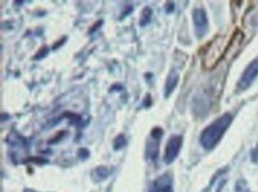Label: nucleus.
I'll list each match as a JSON object with an SVG mask.
<instances>
[{
	"label": "nucleus",
	"instance_id": "nucleus-1",
	"mask_svg": "<svg viewBox=\"0 0 258 192\" xmlns=\"http://www.w3.org/2000/svg\"><path fill=\"white\" fill-rule=\"evenodd\" d=\"M232 122V115L229 113L224 114L220 117L213 121L208 127H206L200 135L201 145L206 149H212L220 141L224 133L227 130Z\"/></svg>",
	"mask_w": 258,
	"mask_h": 192
},
{
	"label": "nucleus",
	"instance_id": "nucleus-2",
	"mask_svg": "<svg viewBox=\"0 0 258 192\" xmlns=\"http://www.w3.org/2000/svg\"><path fill=\"white\" fill-rule=\"evenodd\" d=\"M229 41H227L224 36L215 37L212 42L207 45L205 50V53L202 57V65L205 69L211 70L216 64L222 59V57L226 55L229 48Z\"/></svg>",
	"mask_w": 258,
	"mask_h": 192
},
{
	"label": "nucleus",
	"instance_id": "nucleus-3",
	"mask_svg": "<svg viewBox=\"0 0 258 192\" xmlns=\"http://www.w3.org/2000/svg\"><path fill=\"white\" fill-rule=\"evenodd\" d=\"M182 142H183V139H182L181 135H172L171 138L168 140L164 153L165 164H171L177 158L180 149L182 147Z\"/></svg>",
	"mask_w": 258,
	"mask_h": 192
},
{
	"label": "nucleus",
	"instance_id": "nucleus-4",
	"mask_svg": "<svg viewBox=\"0 0 258 192\" xmlns=\"http://www.w3.org/2000/svg\"><path fill=\"white\" fill-rule=\"evenodd\" d=\"M257 76H258V59H255L244 70L243 75H242V77H240L239 82H238V89H240V90L247 89L252 84V82L256 79Z\"/></svg>",
	"mask_w": 258,
	"mask_h": 192
},
{
	"label": "nucleus",
	"instance_id": "nucleus-5",
	"mask_svg": "<svg viewBox=\"0 0 258 192\" xmlns=\"http://www.w3.org/2000/svg\"><path fill=\"white\" fill-rule=\"evenodd\" d=\"M193 21L194 26L196 30V36L201 38L206 35L208 28V19L206 12L202 8H196L193 12Z\"/></svg>",
	"mask_w": 258,
	"mask_h": 192
},
{
	"label": "nucleus",
	"instance_id": "nucleus-6",
	"mask_svg": "<svg viewBox=\"0 0 258 192\" xmlns=\"http://www.w3.org/2000/svg\"><path fill=\"white\" fill-rule=\"evenodd\" d=\"M172 179L171 177L165 173L159 177L153 184V192H172Z\"/></svg>",
	"mask_w": 258,
	"mask_h": 192
},
{
	"label": "nucleus",
	"instance_id": "nucleus-7",
	"mask_svg": "<svg viewBox=\"0 0 258 192\" xmlns=\"http://www.w3.org/2000/svg\"><path fill=\"white\" fill-rule=\"evenodd\" d=\"M180 79V75L176 72L175 70H171L170 74L168 75V78H167V82H165L164 85V96L165 97H169L171 95V92L175 90L176 85L179 83Z\"/></svg>",
	"mask_w": 258,
	"mask_h": 192
},
{
	"label": "nucleus",
	"instance_id": "nucleus-8",
	"mask_svg": "<svg viewBox=\"0 0 258 192\" xmlns=\"http://www.w3.org/2000/svg\"><path fill=\"white\" fill-rule=\"evenodd\" d=\"M158 142L159 140H155V139H151L149 143H148V147H146V154H148V158L155 161L157 159L158 156V151H159V146H158Z\"/></svg>",
	"mask_w": 258,
	"mask_h": 192
},
{
	"label": "nucleus",
	"instance_id": "nucleus-9",
	"mask_svg": "<svg viewBox=\"0 0 258 192\" xmlns=\"http://www.w3.org/2000/svg\"><path fill=\"white\" fill-rule=\"evenodd\" d=\"M109 174H111V170L108 167H106V166H99V167H96L93 171V177L95 178L96 181H100V180L106 179Z\"/></svg>",
	"mask_w": 258,
	"mask_h": 192
},
{
	"label": "nucleus",
	"instance_id": "nucleus-10",
	"mask_svg": "<svg viewBox=\"0 0 258 192\" xmlns=\"http://www.w3.org/2000/svg\"><path fill=\"white\" fill-rule=\"evenodd\" d=\"M151 17H152V10L149 6L144 7L142 13H140V18H139V25L140 26L148 25L151 20Z\"/></svg>",
	"mask_w": 258,
	"mask_h": 192
},
{
	"label": "nucleus",
	"instance_id": "nucleus-11",
	"mask_svg": "<svg viewBox=\"0 0 258 192\" xmlns=\"http://www.w3.org/2000/svg\"><path fill=\"white\" fill-rule=\"evenodd\" d=\"M126 143H127V140H126L125 135L124 134L118 135V136L114 139V141H113V148H114L115 151H119V149H122L124 146H126Z\"/></svg>",
	"mask_w": 258,
	"mask_h": 192
},
{
	"label": "nucleus",
	"instance_id": "nucleus-12",
	"mask_svg": "<svg viewBox=\"0 0 258 192\" xmlns=\"http://www.w3.org/2000/svg\"><path fill=\"white\" fill-rule=\"evenodd\" d=\"M163 135V129L159 127H155L150 133V138L151 139H155V140H159Z\"/></svg>",
	"mask_w": 258,
	"mask_h": 192
},
{
	"label": "nucleus",
	"instance_id": "nucleus-13",
	"mask_svg": "<svg viewBox=\"0 0 258 192\" xmlns=\"http://www.w3.org/2000/svg\"><path fill=\"white\" fill-rule=\"evenodd\" d=\"M236 192H251L247 187V185L243 180H239L236 184Z\"/></svg>",
	"mask_w": 258,
	"mask_h": 192
},
{
	"label": "nucleus",
	"instance_id": "nucleus-14",
	"mask_svg": "<svg viewBox=\"0 0 258 192\" xmlns=\"http://www.w3.org/2000/svg\"><path fill=\"white\" fill-rule=\"evenodd\" d=\"M47 53H48V48H47V46H43V48L39 49V52L35 56V58H36V59H41V58H43V57L47 56Z\"/></svg>",
	"mask_w": 258,
	"mask_h": 192
},
{
	"label": "nucleus",
	"instance_id": "nucleus-15",
	"mask_svg": "<svg viewBox=\"0 0 258 192\" xmlns=\"http://www.w3.org/2000/svg\"><path fill=\"white\" fill-rule=\"evenodd\" d=\"M79 156L81 159H87L89 156V151L86 148H81L79 151Z\"/></svg>",
	"mask_w": 258,
	"mask_h": 192
},
{
	"label": "nucleus",
	"instance_id": "nucleus-16",
	"mask_svg": "<svg viewBox=\"0 0 258 192\" xmlns=\"http://www.w3.org/2000/svg\"><path fill=\"white\" fill-rule=\"evenodd\" d=\"M251 159H252V161L258 163V146H256V148L252 149V152H251Z\"/></svg>",
	"mask_w": 258,
	"mask_h": 192
},
{
	"label": "nucleus",
	"instance_id": "nucleus-17",
	"mask_svg": "<svg viewBox=\"0 0 258 192\" xmlns=\"http://www.w3.org/2000/svg\"><path fill=\"white\" fill-rule=\"evenodd\" d=\"M101 25H102V20H99V21H96V24H95V25H94L93 28H91V30H89V33H93L94 31H95V30H96V28H99V26H101Z\"/></svg>",
	"mask_w": 258,
	"mask_h": 192
},
{
	"label": "nucleus",
	"instance_id": "nucleus-18",
	"mask_svg": "<svg viewBox=\"0 0 258 192\" xmlns=\"http://www.w3.org/2000/svg\"><path fill=\"white\" fill-rule=\"evenodd\" d=\"M251 24L255 25V26H258V13H256L255 15H252V18H251Z\"/></svg>",
	"mask_w": 258,
	"mask_h": 192
},
{
	"label": "nucleus",
	"instance_id": "nucleus-19",
	"mask_svg": "<svg viewBox=\"0 0 258 192\" xmlns=\"http://www.w3.org/2000/svg\"><path fill=\"white\" fill-rule=\"evenodd\" d=\"M151 96L150 95H146V96H145V102H144V106L145 107H149L151 105Z\"/></svg>",
	"mask_w": 258,
	"mask_h": 192
},
{
	"label": "nucleus",
	"instance_id": "nucleus-20",
	"mask_svg": "<svg viewBox=\"0 0 258 192\" xmlns=\"http://www.w3.org/2000/svg\"><path fill=\"white\" fill-rule=\"evenodd\" d=\"M165 8H167V12H168V13H169V12H171L172 10H174V4H172V2H168Z\"/></svg>",
	"mask_w": 258,
	"mask_h": 192
},
{
	"label": "nucleus",
	"instance_id": "nucleus-21",
	"mask_svg": "<svg viewBox=\"0 0 258 192\" xmlns=\"http://www.w3.org/2000/svg\"><path fill=\"white\" fill-rule=\"evenodd\" d=\"M65 39H67V38H62V39H60V41H58V43L57 44H56V45H54V46H52V49H57L58 46H60V45H61V44H63V43H64V41Z\"/></svg>",
	"mask_w": 258,
	"mask_h": 192
},
{
	"label": "nucleus",
	"instance_id": "nucleus-22",
	"mask_svg": "<svg viewBox=\"0 0 258 192\" xmlns=\"http://www.w3.org/2000/svg\"><path fill=\"white\" fill-rule=\"evenodd\" d=\"M25 192H35V191H31V190H26Z\"/></svg>",
	"mask_w": 258,
	"mask_h": 192
}]
</instances>
